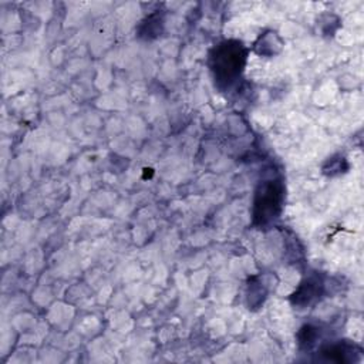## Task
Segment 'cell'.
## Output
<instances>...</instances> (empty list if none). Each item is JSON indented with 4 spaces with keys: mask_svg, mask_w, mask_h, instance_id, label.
Returning a JSON list of instances; mask_svg holds the SVG:
<instances>
[{
    "mask_svg": "<svg viewBox=\"0 0 364 364\" xmlns=\"http://www.w3.org/2000/svg\"><path fill=\"white\" fill-rule=\"evenodd\" d=\"M246 57L247 50L237 40H225L213 47L209 65L218 88L229 90L236 84L243 73Z\"/></svg>",
    "mask_w": 364,
    "mask_h": 364,
    "instance_id": "6da1fadb",
    "label": "cell"
},
{
    "mask_svg": "<svg viewBox=\"0 0 364 364\" xmlns=\"http://www.w3.org/2000/svg\"><path fill=\"white\" fill-rule=\"evenodd\" d=\"M284 186L280 179L262 181L253 200V225L267 228L274 223L283 209Z\"/></svg>",
    "mask_w": 364,
    "mask_h": 364,
    "instance_id": "7a4b0ae2",
    "label": "cell"
},
{
    "mask_svg": "<svg viewBox=\"0 0 364 364\" xmlns=\"http://www.w3.org/2000/svg\"><path fill=\"white\" fill-rule=\"evenodd\" d=\"M320 353L324 357V360H327V361H334L338 364H348V363L357 361L360 358L361 350L351 343L341 341V343L326 346L324 348H321Z\"/></svg>",
    "mask_w": 364,
    "mask_h": 364,
    "instance_id": "3957f363",
    "label": "cell"
},
{
    "mask_svg": "<svg viewBox=\"0 0 364 364\" xmlns=\"http://www.w3.org/2000/svg\"><path fill=\"white\" fill-rule=\"evenodd\" d=\"M323 291V282L318 276H310L304 279L297 290L291 294V301L294 306L306 307L311 304L317 297H320Z\"/></svg>",
    "mask_w": 364,
    "mask_h": 364,
    "instance_id": "277c9868",
    "label": "cell"
},
{
    "mask_svg": "<svg viewBox=\"0 0 364 364\" xmlns=\"http://www.w3.org/2000/svg\"><path fill=\"white\" fill-rule=\"evenodd\" d=\"M283 46L282 38L274 31H267L259 37L255 44V51L260 55H274Z\"/></svg>",
    "mask_w": 364,
    "mask_h": 364,
    "instance_id": "5b68a950",
    "label": "cell"
},
{
    "mask_svg": "<svg viewBox=\"0 0 364 364\" xmlns=\"http://www.w3.org/2000/svg\"><path fill=\"white\" fill-rule=\"evenodd\" d=\"M317 338V328L311 327V326H304L299 334V343L301 347H306V348H310L314 341Z\"/></svg>",
    "mask_w": 364,
    "mask_h": 364,
    "instance_id": "8992f818",
    "label": "cell"
}]
</instances>
